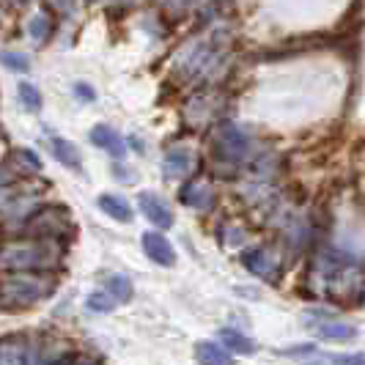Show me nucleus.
Instances as JSON below:
<instances>
[{
    "label": "nucleus",
    "mask_w": 365,
    "mask_h": 365,
    "mask_svg": "<svg viewBox=\"0 0 365 365\" xmlns=\"http://www.w3.org/2000/svg\"><path fill=\"white\" fill-rule=\"evenodd\" d=\"M55 292V280L53 277H44V274H14V277H6L0 283V308L6 311H22V308H31L36 305L38 299L50 297Z\"/></svg>",
    "instance_id": "1"
},
{
    "label": "nucleus",
    "mask_w": 365,
    "mask_h": 365,
    "mask_svg": "<svg viewBox=\"0 0 365 365\" xmlns=\"http://www.w3.org/2000/svg\"><path fill=\"white\" fill-rule=\"evenodd\" d=\"M58 256L55 247L44 242H14L0 247V269L3 272H31L47 267Z\"/></svg>",
    "instance_id": "2"
},
{
    "label": "nucleus",
    "mask_w": 365,
    "mask_h": 365,
    "mask_svg": "<svg viewBox=\"0 0 365 365\" xmlns=\"http://www.w3.org/2000/svg\"><path fill=\"white\" fill-rule=\"evenodd\" d=\"M245 151H247V138L234 124H222L220 138L215 140V157L225 160V163H237L245 157Z\"/></svg>",
    "instance_id": "3"
},
{
    "label": "nucleus",
    "mask_w": 365,
    "mask_h": 365,
    "mask_svg": "<svg viewBox=\"0 0 365 365\" xmlns=\"http://www.w3.org/2000/svg\"><path fill=\"white\" fill-rule=\"evenodd\" d=\"M31 341H28V335H22V332H11V335H3L0 338V363L3 365H22V363H31V360H36L34 354H31Z\"/></svg>",
    "instance_id": "4"
},
{
    "label": "nucleus",
    "mask_w": 365,
    "mask_h": 365,
    "mask_svg": "<svg viewBox=\"0 0 365 365\" xmlns=\"http://www.w3.org/2000/svg\"><path fill=\"white\" fill-rule=\"evenodd\" d=\"M66 222H69V209H63V206H50V209L34 215L31 231H36L38 237H61Z\"/></svg>",
    "instance_id": "5"
},
{
    "label": "nucleus",
    "mask_w": 365,
    "mask_h": 365,
    "mask_svg": "<svg viewBox=\"0 0 365 365\" xmlns=\"http://www.w3.org/2000/svg\"><path fill=\"white\" fill-rule=\"evenodd\" d=\"M179 201L184 206H190V209H201V212H209V209H215V192H212V187L203 182H187L182 187V192H179Z\"/></svg>",
    "instance_id": "6"
},
{
    "label": "nucleus",
    "mask_w": 365,
    "mask_h": 365,
    "mask_svg": "<svg viewBox=\"0 0 365 365\" xmlns=\"http://www.w3.org/2000/svg\"><path fill=\"white\" fill-rule=\"evenodd\" d=\"M143 250H146V256L151 258L154 264H160V267H173V264H176V250H173V245H170L163 234H157V231L143 234Z\"/></svg>",
    "instance_id": "7"
},
{
    "label": "nucleus",
    "mask_w": 365,
    "mask_h": 365,
    "mask_svg": "<svg viewBox=\"0 0 365 365\" xmlns=\"http://www.w3.org/2000/svg\"><path fill=\"white\" fill-rule=\"evenodd\" d=\"M138 206H140V212H143L157 228H170V225H173V215H170L168 203H165L160 195H154V192H140V195H138Z\"/></svg>",
    "instance_id": "8"
},
{
    "label": "nucleus",
    "mask_w": 365,
    "mask_h": 365,
    "mask_svg": "<svg viewBox=\"0 0 365 365\" xmlns=\"http://www.w3.org/2000/svg\"><path fill=\"white\" fill-rule=\"evenodd\" d=\"M91 143L99 148H105L108 154H113V157H124L127 154V146H124V138L115 132L113 127H108V124H96V127L91 129Z\"/></svg>",
    "instance_id": "9"
},
{
    "label": "nucleus",
    "mask_w": 365,
    "mask_h": 365,
    "mask_svg": "<svg viewBox=\"0 0 365 365\" xmlns=\"http://www.w3.org/2000/svg\"><path fill=\"white\" fill-rule=\"evenodd\" d=\"M242 264H245V269L250 274H256V277H267L269 283H272V267H274V258L264 250V247H250V250H245L242 253Z\"/></svg>",
    "instance_id": "10"
},
{
    "label": "nucleus",
    "mask_w": 365,
    "mask_h": 365,
    "mask_svg": "<svg viewBox=\"0 0 365 365\" xmlns=\"http://www.w3.org/2000/svg\"><path fill=\"white\" fill-rule=\"evenodd\" d=\"M50 151H53V157L61 165H66L72 170H83L80 151H77V146H74L72 140H66V138H50Z\"/></svg>",
    "instance_id": "11"
},
{
    "label": "nucleus",
    "mask_w": 365,
    "mask_h": 365,
    "mask_svg": "<svg viewBox=\"0 0 365 365\" xmlns=\"http://www.w3.org/2000/svg\"><path fill=\"white\" fill-rule=\"evenodd\" d=\"M316 335L324 338V341H338V344H346L357 338V327L344 324V322H322V324H313Z\"/></svg>",
    "instance_id": "12"
},
{
    "label": "nucleus",
    "mask_w": 365,
    "mask_h": 365,
    "mask_svg": "<svg viewBox=\"0 0 365 365\" xmlns=\"http://www.w3.org/2000/svg\"><path fill=\"white\" fill-rule=\"evenodd\" d=\"M190 165H192V154H190V148H170L168 154H165V176L168 179H176V176H184L187 170H190Z\"/></svg>",
    "instance_id": "13"
},
{
    "label": "nucleus",
    "mask_w": 365,
    "mask_h": 365,
    "mask_svg": "<svg viewBox=\"0 0 365 365\" xmlns=\"http://www.w3.org/2000/svg\"><path fill=\"white\" fill-rule=\"evenodd\" d=\"M220 344L228 349V351H237V354H253L256 351V341L253 338H247V335H242L239 329L234 327H225V329H220Z\"/></svg>",
    "instance_id": "14"
},
{
    "label": "nucleus",
    "mask_w": 365,
    "mask_h": 365,
    "mask_svg": "<svg viewBox=\"0 0 365 365\" xmlns=\"http://www.w3.org/2000/svg\"><path fill=\"white\" fill-rule=\"evenodd\" d=\"M195 360L198 363H215V365H225L234 360V354L222 344H215V341H201L195 344Z\"/></svg>",
    "instance_id": "15"
},
{
    "label": "nucleus",
    "mask_w": 365,
    "mask_h": 365,
    "mask_svg": "<svg viewBox=\"0 0 365 365\" xmlns=\"http://www.w3.org/2000/svg\"><path fill=\"white\" fill-rule=\"evenodd\" d=\"M99 209L110 215L113 220H118V222H132V209H129V203L124 198H118V195H99Z\"/></svg>",
    "instance_id": "16"
},
{
    "label": "nucleus",
    "mask_w": 365,
    "mask_h": 365,
    "mask_svg": "<svg viewBox=\"0 0 365 365\" xmlns=\"http://www.w3.org/2000/svg\"><path fill=\"white\" fill-rule=\"evenodd\" d=\"M108 292L113 294L115 302H129L132 299V280H129L127 274H110Z\"/></svg>",
    "instance_id": "17"
},
{
    "label": "nucleus",
    "mask_w": 365,
    "mask_h": 365,
    "mask_svg": "<svg viewBox=\"0 0 365 365\" xmlns=\"http://www.w3.org/2000/svg\"><path fill=\"white\" fill-rule=\"evenodd\" d=\"M0 63L11 72H28L31 69V61L25 53H17V50H0Z\"/></svg>",
    "instance_id": "18"
},
{
    "label": "nucleus",
    "mask_w": 365,
    "mask_h": 365,
    "mask_svg": "<svg viewBox=\"0 0 365 365\" xmlns=\"http://www.w3.org/2000/svg\"><path fill=\"white\" fill-rule=\"evenodd\" d=\"M17 93H19V102L25 105V110L36 113V110L41 108V93H38V88L34 83H19Z\"/></svg>",
    "instance_id": "19"
},
{
    "label": "nucleus",
    "mask_w": 365,
    "mask_h": 365,
    "mask_svg": "<svg viewBox=\"0 0 365 365\" xmlns=\"http://www.w3.org/2000/svg\"><path fill=\"white\" fill-rule=\"evenodd\" d=\"M86 305H88V311H93V313H110L115 308V299H113L110 292H93V294H88Z\"/></svg>",
    "instance_id": "20"
},
{
    "label": "nucleus",
    "mask_w": 365,
    "mask_h": 365,
    "mask_svg": "<svg viewBox=\"0 0 365 365\" xmlns=\"http://www.w3.org/2000/svg\"><path fill=\"white\" fill-rule=\"evenodd\" d=\"M28 34L36 38V41H44V38L53 34V22H50V17L36 14V17L28 22Z\"/></svg>",
    "instance_id": "21"
},
{
    "label": "nucleus",
    "mask_w": 365,
    "mask_h": 365,
    "mask_svg": "<svg viewBox=\"0 0 365 365\" xmlns=\"http://www.w3.org/2000/svg\"><path fill=\"white\" fill-rule=\"evenodd\" d=\"M74 93H77L80 99H86V102H93V99H96V91H93L91 86H86V83H74Z\"/></svg>",
    "instance_id": "22"
},
{
    "label": "nucleus",
    "mask_w": 365,
    "mask_h": 365,
    "mask_svg": "<svg viewBox=\"0 0 365 365\" xmlns=\"http://www.w3.org/2000/svg\"><path fill=\"white\" fill-rule=\"evenodd\" d=\"M332 363H354V365H365V354L360 351V354H335V357H329Z\"/></svg>",
    "instance_id": "23"
},
{
    "label": "nucleus",
    "mask_w": 365,
    "mask_h": 365,
    "mask_svg": "<svg viewBox=\"0 0 365 365\" xmlns=\"http://www.w3.org/2000/svg\"><path fill=\"white\" fill-rule=\"evenodd\" d=\"M308 351H316V346H313V344H299V346H294V349H286L283 354H308Z\"/></svg>",
    "instance_id": "24"
}]
</instances>
